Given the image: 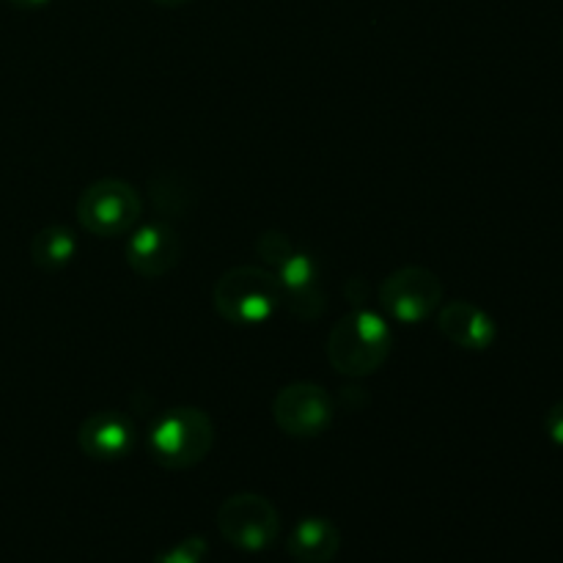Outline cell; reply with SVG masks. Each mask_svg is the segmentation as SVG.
<instances>
[{
	"mask_svg": "<svg viewBox=\"0 0 563 563\" xmlns=\"http://www.w3.org/2000/svg\"><path fill=\"white\" fill-rule=\"evenodd\" d=\"M212 306L220 319L240 328L267 324L280 311V286L273 269L256 264L231 267L214 280Z\"/></svg>",
	"mask_w": 563,
	"mask_h": 563,
	"instance_id": "3",
	"label": "cell"
},
{
	"mask_svg": "<svg viewBox=\"0 0 563 563\" xmlns=\"http://www.w3.org/2000/svg\"><path fill=\"white\" fill-rule=\"evenodd\" d=\"M385 319L396 324H423L443 306V280L427 267H401L390 273L377 289Z\"/></svg>",
	"mask_w": 563,
	"mask_h": 563,
	"instance_id": "6",
	"label": "cell"
},
{
	"mask_svg": "<svg viewBox=\"0 0 563 563\" xmlns=\"http://www.w3.org/2000/svg\"><path fill=\"white\" fill-rule=\"evenodd\" d=\"M544 432H548L550 443L563 449V399L555 401L548 410V416H544Z\"/></svg>",
	"mask_w": 563,
	"mask_h": 563,
	"instance_id": "16",
	"label": "cell"
},
{
	"mask_svg": "<svg viewBox=\"0 0 563 563\" xmlns=\"http://www.w3.org/2000/svg\"><path fill=\"white\" fill-rule=\"evenodd\" d=\"M256 253L258 258L267 264V269H275L286 256L295 253V247H291L289 236L280 234V231H264V234L256 240Z\"/></svg>",
	"mask_w": 563,
	"mask_h": 563,
	"instance_id": "14",
	"label": "cell"
},
{
	"mask_svg": "<svg viewBox=\"0 0 563 563\" xmlns=\"http://www.w3.org/2000/svg\"><path fill=\"white\" fill-rule=\"evenodd\" d=\"M335 401L322 385L291 383L275 394L273 421L284 434L297 440H311L333 427Z\"/></svg>",
	"mask_w": 563,
	"mask_h": 563,
	"instance_id": "7",
	"label": "cell"
},
{
	"mask_svg": "<svg viewBox=\"0 0 563 563\" xmlns=\"http://www.w3.org/2000/svg\"><path fill=\"white\" fill-rule=\"evenodd\" d=\"M135 423L121 410L91 412L77 429V445L93 462H119L135 449Z\"/></svg>",
	"mask_w": 563,
	"mask_h": 563,
	"instance_id": "10",
	"label": "cell"
},
{
	"mask_svg": "<svg viewBox=\"0 0 563 563\" xmlns=\"http://www.w3.org/2000/svg\"><path fill=\"white\" fill-rule=\"evenodd\" d=\"M214 522L220 537L242 553H264L280 533L278 509L258 493H236L225 498Z\"/></svg>",
	"mask_w": 563,
	"mask_h": 563,
	"instance_id": "5",
	"label": "cell"
},
{
	"mask_svg": "<svg viewBox=\"0 0 563 563\" xmlns=\"http://www.w3.org/2000/svg\"><path fill=\"white\" fill-rule=\"evenodd\" d=\"M152 3L163 5V9H176V5H185V3H190V0H152Z\"/></svg>",
	"mask_w": 563,
	"mask_h": 563,
	"instance_id": "18",
	"label": "cell"
},
{
	"mask_svg": "<svg viewBox=\"0 0 563 563\" xmlns=\"http://www.w3.org/2000/svg\"><path fill=\"white\" fill-rule=\"evenodd\" d=\"M561 44H563V36H561Z\"/></svg>",
	"mask_w": 563,
	"mask_h": 563,
	"instance_id": "19",
	"label": "cell"
},
{
	"mask_svg": "<svg viewBox=\"0 0 563 563\" xmlns=\"http://www.w3.org/2000/svg\"><path fill=\"white\" fill-rule=\"evenodd\" d=\"M280 286V308L302 322H317L328 308L322 267L308 253H291L273 269Z\"/></svg>",
	"mask_w": 563,
	"mask_h": 563,
	"instance_id": "8",
	"label": "cell"
},
{
	"mask_svg": "<svg viewBox=\"0 0 563 563\" xmlns=\"http://www.w3.org/2000/svg\"><path fill=\"white\" fill-rule=\"evenodd\" d=\"M341 550V531L328 517H306L286 537V553L297 563H330Z\"/></svg>",
	"mask_w": 563,
	"mask_h": 563,
	"instance_id": "12",
	"label": "cell"
},
{
	"mask_svg": "<svg viewBox=\"0 0 563 563\" xmlns=\"http://www.w3.org/2000/svg\"><path fill=\"white\" fill-rule=\"evenodd\" d=\"M146 449L163 471H190L214 449V421L201 407H170L148 427Z\"/></svg>",
	"mask_w": 563,
	"mask_h": 563,
	"instance_id": "2",
	"label": "cell"
},
{
	"mask_svg": "<svg viewBox=\"0 0 563 563\" xmlns=\"http://www.w3.org/2000/svg\"><path fill=\"white\" fill-rule=\"evenodd\" d=\"M203 555H207V539L187 537L170 550H165L154 563H201Z\"/></svg>",
	"mask_w": 563,
	"mask_h": 563,
	"instance_id": "15",
	"label": "cell"
},
{
	"mask_svg": "<svg viewBox=\"0 0 563 563\" xmlns=\"http://www.w3.org/2000/svg\"><path fill=\"white\" fill-rule=\"evenodd\" d=\"M77 247L80 242L69 225H47L31 240V258L44 273H60L75 262Z\"/></svg>",
	"mask_w": 563,
	"mask_h": 563,
	"instance_id": "13",
	"label": "cell"
},
{
	"mask_svg": "<svg viewBox=\"0 0 563 563\" xmlns=\"http://www.w3.org/2000/svg\"><path fill=\"white\" fill-rule=\"evenodd\" d=\"M9 3L16 5V9L31 11V9H44V5H47L49 0H9Z\"/></svg>",
	"mask_w": 563,
	"mask_h": 563,
	"instance_id": "17",
	"label": "cell"
},
{
	"mask_svg": "<svg viewBox=\"0 0 563 563\" xmlns=\"http://www.w3.org/2000/svg\"><path fill=\"white\" fill-rule=\"evenodd\" d=\"M390 346H394V335H390L388 319L372 308H355L330 330L328 361L344 377L363 379L385 366Z\"/></svg>",
	"mask_w": 563,
	"mask_h": 563,
	"instance_id": "1",
	"label": "cell"
},
{
	"mask_svg": "<svg viewBox=\"0 0 563 563\" xmlns=\"http://www.w3.org/2000/svg\"><path fill=\"white\" fill-rule=\"evenodd\" d=\"M124 256L132 273L141 275V278H163L179 264L181 240L174 225L163 223V220L137 223L126 236Z\"/></svg>",
	"mask_w": 563,
	"mask_h": 563,
	"instance_id": "9",
	"label": "cell"
},
{
	"mask_svg": "<svg viewBox=\"0 0 563 563\" xmlns=\"http://www.w3.org/2000/svg\"><path fill=\"white\" fill-rule=\"evenodd\" d=\"M75 212L91 236H124L141 223L143 198L130 181L99 179L80 192Z\"/></svg>",
	"mask_w": 563,
	"mask_h": 563,
	"instance_id": "4",
	"label": "cell"
},
{
	"mask_svg": "<svg viewBox=\"0 0 563 563\" xmlns=\"http://www.w3.org/2000/svg\"><path fill=\"white\" fill-rule=\"evenodd\" d=\"M438 330L449 344L467 352H487L498 341V324L484 308L467 300L443 302L434 313Z\"/></svg>",
	"mask_w": 563,
	"mask_h": 563,
	"instance_id": "11",
	"label": "cell"
}]
</instances>
